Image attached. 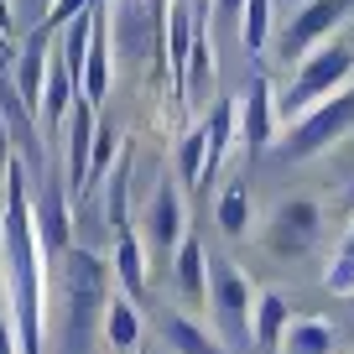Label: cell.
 I'll return each instance as SVG.
<instances>
[{"instance_id": "f546056e", "label": "cell", "mask_w": 354, "mask_h": 354, "mask_svg": "<svg viewBox=\"0 0 354 354\" xmlns=\"http://www.w3.org/2000/svg\"><path fill=\"white\" fill-rule=\"evenodd\" d=\"M0 32H11V0H0Z\"/></svg>"}, {"instance_id": "5b68a950", "label": "cell", "mask_w": 354, "mask_h": 354, "mask_svg": "<svg viewBox=\"0 0 354 354\" xmlns=\"http://www.w3.org/2000/svg\"><path fill=\"white\" fill-rule=\"evenodd\" d=\"M349 131H354V88H344V94L323 100L318 110H308L302 120H292L287 141H281V156H287V162L318 156V151H328L333 141H344Z\"/></svg>"}, {"instance_id": "83f0119b", "label": "cell", "mask_w": 354, "mask_h": 354, "mask_svg": "<svg viewBox=\"0 0 354 354\" xmlns=\"http://www.w3.org/2000/svg\"><path fill=\"white\" fill-rule=\"evenodd\" d=\"M11 172V131H6V115H0V183Z\"/></svg>"}, {"instance_id": "9c48e42d", "label": "cell", "mask_w": 354, "mask_h": 354, "mask_svg": "<svg viewBox=\"0 0 354 354\" xmlns=\"http://www.w3.org/2000/svg\"><path fill=\"white\" fill-rule=\"evenodd\" d=\"M234 131H240L245 156H261L266 146L277 141V94H271V78L255 73L245 84V94L234 100Z\"/></svg>"}, {"instance_id": "7c38bea8", "label": "cell", "mask_w": 354, "mask_h": 354, "mask_svg": "<svg viewBox=\"0 0 354 354\" xmlns=\"http://www.w3.org/2000/svg\"><path fill=\"white\" fill-rule=\"evenodd\" d=\"M47 37H37L32 32V42L16 53V68H11V94H16V104H21L26 115L37 120V110H42V88H47Z\"/></svg>"}, {"instance_id": "9a60e30c", "label": "cell", "mask_w": 354, "mask_h": 354, "mask_svg": "<svg viewBox=\"0 0 354 354\" xmlns=\"http://www.w3.org/2000/svg\"><path fill=\"white\" fill-rule=\"evenodd\" d=\"M292 328V302L281 292H255V349L281 354V339Z\"/></svg>"}, {"instance_id": "6da1fadb", "label": "cell", "mask_w": 354, "mask_h": 354, "mask_svg": "<svg viewBox=\"0 0 354 354\" xmlns=\"http://www.w3.org/2000/svg\"><path fill=\"white\" fill-rule=\"evenodd\" d=\"M0 255H6V297L16 323V354H42V245L32 224V172L11 162L6 209H0Z\"/></svg>"}, {"instance_id": "d4e9b609", "label": "cell", "mask_w": 354, "mask_h": 354, "mask_svg": "<svg viewBox=\"0 0 354 354\" xmlns=\"http://www.w3.org/2000/svg\"><path fill=\"white\" fill-rule=\"evenodd\" d=\"M115 146H120V131H115V125H100V131H94V156H88V188H94L100 177H110Z\"/></svg>"}, {"instance_id": "ba28073f", "label": "cell", "mask_w": 354, "mask_h": 354, "mask_svg": "<svg viewBox=\"0 0 354 354\" xmlns=\"http://www.w3.org/2000/svg\"><path fill=\"white\" fill-rule=\"evenodd\" d=\"M354 11V0H302V11L292 16V26L281 32V57L287 63H302L323 47V37Z\"/></svg>"}, {"instance_id": "7a4b0ae2", "label": "cell", "mask_w": 354, "mask_h": 354, "mask_svg": "<svg viewBox=\"0 0 354 354\" xmlns=\"http://www.w3.org/2000/svg\"><path fill=\"white\" fill-rule=\"evenodd\" d=\"M110 302V261L94 250L63 255V354H88V339L104 323Z\"/></svg>"}, {"instance_id": "7402d4cb", "label": "cell", "mask_w": 354, "mask_h": 354, "mask_svg": "<svg viewBox=\"0 0 354 354\" xmlns=\"http://www.w3.org/2000/svg\"><path fill=\"white\" fill-rule=\"evenodd\" d=\"M323 287H328L333 297H354V224L344 230L339 250H333V266L323 271Z\"/></svg>"}, {"instance_id": "4fadbf2b", "label": "cell", "mask_w": 354, "mask_h": 354, "mask_svg": "<svg viewBox=\"0 0 354 354\" xmlns=\"http://www.w3.org/2000/svg\"><path fill=\"white\" fill-rule=\"evenodd\" d=\"M172 281L183 292V302H209V250H203L198 234H183L172 255Z\"/></svg>"}, {"instance_id": "4dcf8cb0", "label": "cell", "mask_w": 354, "mask_h": 354, "mask_svg": "<svg viewBox=\"0 0 354 354\" xmlns=\"http://www.w3.org/2000/svg\"><path fill=\"white\" fill-rule=\"evenodd\" d=\"M88 6H94V11H104V0H88Z\"/></svg>"}, {"instance_id": "8fae6325", "label": "cell", "mask_w": 354, "mask_h": 354, "mask_svg": "<svg viewBox=\"0 0 354 354\" xmlns=\"http://www.w3.org/2000/svg\"><path fill=\"white\" fill-rule=\"evenodd\" d=\"M146 240H151L156 266H172L177 245H183V193H177V177L156 183L151 209H146Z\"/></svg>"}, {"instance_id": "5bb4252c", "label": "cell", "mask_w": 354, "mask_h": 354, "mask_svg": "<svg viewBox=\"0 0 354 354\" xmlns=\"http://www.w3.org/2000/svg\"><path fill=\"white\" fill-rule=\"evenodd\" d=\"M94 11V6H88ZM110 94V26H104V11H94V37H88V57H84V88L78 100L100 104Z\"/></svg>"}, {"instance_id": "4316f807", "label": "cell", "mask_w": 354, "mask_h": 354, "mask_svg": "<svg viewBox=\"0 0 354 354\" xmlns=\"http://www.w3.org/2000/svg\"><path fill=\"white\" fill-rule=\"evenodd\" d=\"M0 354H16V323H11V297L0 281Z\"/></svg>"}, {"instance_id": "1f68e13d", "label": "cell", "mask_w": 354, "mask_h": 354, "mask_svg": "<svg viewBox=\"0 0 354 354\" xmlns=\"http://www.w3.org/2000/svg\"><path fill=\"white\" fill-rule=\"evenodd\" d=\"M203 6H209V0H203Z\"/></svg>"}, {"instance_id": "44dd1931", "label": "cell", "mask_w": 354, "mask_h": 354, "mask_svg": "<svg viewBox=\"0 0 354 354\" xmlns=\"http://www.w3.org/2000/svg\"><path fill=\"white\" fill-rule=\"evenodd\" d=\"M214 224H219V234H230V240H240V234L250 230V193H245V183H230V188L219 193Z\"/></svg>"}, {"instance_id": "e0dca14e", "label": "cell", "mask_w": 354, "mask_h": 354, "mask_svg": "<svg viewBox=\"0 0 354 354\" xmlns=\"http://www.w3.org/2000/svg\"><path fill=\"white\" fill-rule=\"evenodd\" d=\"M162 339L172 344L177 354H224V344L214 339L209 328H198L188 313H162Z\"/></svg>"}, {"instance_id": "2e32d148", "label": "cell", "mask_w": 354, "mask_h": 354, "mask_svg": "<svg viewBox=\"0 0 354 354\" xmlns=\"http://www.w3.org/2000/svg\"><path fill=\"white\" fill-rule=\"evenodd\" d=\"M115 277H120V287H125V297H141L146 292V245H141V234L125 224V230H115Z\"/></svg>"}, {"instance_id": "277c9868", "label": "cell", "mask_w": 354, "mask_h": 354, "mask_svg": "<svg viewBox=\"0 0 354 354\" xmlns=\"http://www.w3.org/2000/svg\"><path fill=\"white\" fill-rule=\"evenodd\" d=\"M349 78H354V47L323 42L313 57H302V63H297V78H292V88L277 100V120H302V115L318 110L323 100L344 94V84H349Z\"/></svg>"}, {"instance_id": "52a82bcc", "label": "cell", "mask_w": 354, "mask_h": 354, "mask_svg": "<svg viewBox=\"0 0 354 354\" xmlns=\"http://www.w3.org/2000/svg\"><path fill=\"white\" fill-rule=\"evenodd\" d=\"M32 224H37V245H42V255H68V250H73V224H68V188H63V172H53V167L37 177V193H32Z\"/></svg>"}, {"instance_id": "ffe728a7", "label": "cell", "mask_w": 354, "mask_h": 354, "mask_svg": "<svg viewBox=\"0 0 354 354\" xmlns=\"http://www.w3.org/2000/svg\"><path fill=\"white\" fill-rule=\"evenodd\" d=\"M203 156H209V136H203V125L193 120L188 131L177 136V183L193 188V193H198V183H203Z\"/></svg>"}, {"instance_id": "603a6c76", "label": "cell", "mask_w": 354, "mask_h": 354, "mask_svg": "<svg viewBox=\"0 0 354 354\" xmlns=\"http://www.w3.org/2000/svg\"><path fill=\"white\" fill-rule=\"evenodd\" d=\"M245 26H240V42H245V53H266V32H271V0H245Z\"/></svg>"}, {"instance_id": "484cf974", "label": "cell", "mask_w": 354, "mask_h": 354, "mask_svg": "<svg viewBox=\"0 0 354 354\" xmlns=\"http://www.w3.org/2000/svg\"><path fill=\"white\" fill-rule=\"evenodd\" d=\"M88 11V0H47V11H42V21H37V37H53V32H63L73 16H84Z\"/></svg>"}, {"instance_id": "f1b7e54d", "label": "cell", "mask_w": 354, "mask_h": 354, "mask_svg": "<svg viewBox=\"0 0 354 354\" xmlns=\"http://www.w3.org/2000/svg\"><path fill=\"white\" fill-rule=\"evenodd\" d=\"M209 6H214L219 16H224V21H234V26H240V11H245V0H209Z\"/></svg>"}, {"instance_id": "3957f363", "label": "cell", "mask_w": 354, "mask_h": 354, "mask_svg": "<svg viewBox=\"0 0 354 354\" xmlns=\"http://www.w3.org/2000/svg\"><path fill=\"white\" fill-rule=\"evenodd\" d=\"M209 313L224 354L255 349V287L234 261H209Z\"/></svg>"}, {"instance_id": "d6986e66", "label": "cell", "mask_w": 354, "mask_h": 354, "mask_svg": "<svg viewBox=\"0 0 354 354\" xmlns=\"http://www.w3.org/2000/svg\"><path fill=\"white\" fill-rule=\"evenodd\" d=\"M104 339L115 344L120 354H131L136 349V339H141V313H136V302L131 297H110L104 302Z\"/></svg>"}, {"instance_id": "8992f818", "label": "cell", "mask_w": 354, "mask_h": 354, "mask_svg": "<svg viewBox=\"0 0 354 354\" xmlns=\"http://www.w3.org/2000/svg\"><path fill=\"white\" fill-rule=\"evenodd\" d=\"M318 234H323V209L313 198H287L277 203V214L266 224V250L281 255V261H297L318 245Z\"/></svg>"}, {"instance_id": "cb8c5ba5", "label": "cell", "mask_w": 354, "mask_h": 354, "mask_svg": "<svg viewBox=\"0 0 354 354\" xmlns=\"http://www.w3.org/2000/svg\"><path fill=\"white\" fill-rule=\"evenodd\" d=\"M125 188H131V156H120V167L110 172V193H104V219H110V230H125V224H131Z\"/></svg>"}, {"instance_id": "30bf717a", "label": "cell", "mask_w": 354, "mask_h": 354, "mask_svg": "<svg viewBox=\"0 0 354 354\" xmlns=\"http://www.w3.org/2000/svg\"><path fill=\"white\" fill-rule=\"evenodd\" d=\"M94 131H100V120H94V104L88 100H73V110H68V146H63V188L73 193V198H84L88 193V156H94Z\"/></svg>"}, {"instance_id": "ac0fdd59", "label": "cell", "mask_w": 354, "mask_h": 354, "mask_svg": "<svg viewBox=\"0 0 354 354\" xmlns=\"http://www.w3.org/2000/svg\"><path fill=\"white\" fill-rule=\"evenodd\" d=\"M333 344H339L333 323H323V318H292L287 339H281V354H333Z\"/></svg>"}]
</instances>
